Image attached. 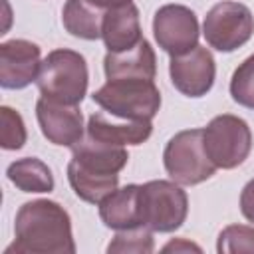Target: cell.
<instances>
[{
	"instance_id": "1",
	"label": "cell",
	"mask_w": 254,
	"mask_h": 254,
	"mask_svg": "<svg viewBox=\"0 0 254 254\" xmlns=\"http://www.w3.org/2000/svg\"><path fill=\"white\" fill-rule=\"evenodd\" d=\"M69 212L56 200L24 202L14 218V242L4 254H73Z\"/></svg>"
},
{
	"instance_id": "2",
	"label": "cell",
	"mask_w": 254,
	"mask_h": 254,
	"mask_svg": "<svg viewBox=\"0 0 254 254\" xmlns=\"http://www.w3.org/2000/svg\"><path fill=\"white\" fill-rule=\"evenodd\" d=\"M129 153L125 147L109 145L83 137L71 147L67 163V183L77 198L99 204L119 185V173L125 169Z\"/></svg>"
},
{
	"instance_id": "3",
	"label": "cell",
	"mask_w": 254,
	"mask_h": 254,
	"mask_svg": "<svg viewBox=\"0 0 254 254\" xmlns=\"http://www.w3.org/2000/svg\"><path fill=\"white\" fill-rule=\"evenodd\" d=\"M36 83L42 97L65 105H79L87 93V83H89L87 62L75 50H67V48L52 50L42 60V67Z\"/></svg>"
},
{
	"instance_id": "4",
	"label": "cell",
	"mask_w": 254,
	"mask_h": 254,
	"mask_svg": "<svg viewBox=\"0 0 254 254\" xmlns=\"http://www.w3.org/2000/svg\"><path fill=\"white\" fill-rule=\"evenodd\" d=\"M91 99L109 115L129 121H153L161 109V91L153 79H107Z\"/></svg>"
},
{
	"instance_id": "5",
	"label": "cell",
	"mask_w": 254,
	"mask_h": 254,
	"mask_svg": "<svg viewBox=\"0 0 254 254\" xmlns=\"http://www.w3.org/2000/svg\"><path fill=\"white\" fill-rule=\"evenodd\" d=\"M163 165L171 181L192 187L210 179L216 171L202 143V129H185L175 133L163 151Z\"/></svg>"
},
{
	"instance_id": "6",
	"label": "cell",
	"mask_w": 254,
	"mask_h": 254,
	"mask_svg": "<svg viewBox=\"0 0 254 254\" xmlns=\"http://www.w3.org/2000/svg\"><path fill=\"white\" fill-rule=\"evenodd\" d=\"M202 143L208 159L216 169L240 167L252 151L250 125L232 113L216 115L202 129Z\"/></svg>"
},
{
	"instance_id": "7",
	"label": "cell",
	"mask_w": 254,
	"mask_h": 254,
	"mask_svg": "<svg viewBox=\"0 0 254 254\" xmlns=\"http://www.w3.org/2000/svg\"><path fill=\"white\" fill-rule=\"evenodd\" d=\"M141 216L143 224L153 232H175L189 214V196L183 185L175 181L155 179L141 185Z\"/></svg>"
},
{
	"instance_id": "8",
	"label": "cell",
	"mask_w": 254,
	"mask_h": 254,
	"mask_svg": "<svg viewBox=\"0 0 254 254\" xmlns=\"http://www.w3.org/2000/svg\"><path fill=\"white\" fill-rule=\"evenodd\" d=\"M254 34V16L242 2L222 0L214 4L202 22V36L210 48L230 54L242 48Z\"/></svg>"
},
{
	"instance_id": "9",
	"label": "cell",
	"mask_w": 254,
	"mask_h": 254,
	"mask_svg": "<svg viewBox=\"0 0 254 254\" xmlns=\"http://www.w3.org/2000/svg\"><path fill=\"white\" fill-rule=\"evenodd\" d=\"M153 36L169 56L187 54L198 46V18L185 4H165L153 16Z\"/></svg>"
},
{
	"instance_id": "10",
	"label": "cell",
	"mask_w": 254,
	"mask_h": 254,
	"mask_svg": "<svg viewBox=\"0 0 254 254\" xmlns=\"http://www.w3.org/2000/svg\"><path fill=\"white\" fill-rule=\"evenodd\" d=\"M169 75L179 93L187 97H202L214 85L216 62L208 48L194 46L187 54L171 56Z\"/></svg>"
},
{
	"instance_id": "11",
	"label": "cell",
	"mask_w": 254,
	"mask_h": 254,
	"mask_svg": "<svg viewBox=\"0 0 254 254\" xmlns=\"http://www.w3.org/2000/svg\"><path fill=\"white\" fill-rule=\"evenodd\" d=\"M42 67V50L38 44L22 38L0 44V85L4 89H24L38 79Z\"/></svg>"
},
{
	"instance_id": "12",
	"label": "cell",
	"mask_w": 254,
	"mask_h": 254,
	"mask_svg": "<svg viewBox=\"0 0 254 254\" xmlns=\"http://www.w3.org/2000/svg\"><path fill=\"white\" fill-rule=\"evenodd\" d=\"M36 119L42 135L58 147H73L83 139L85 125L77 105H65L48 97H40L36 103Z\"/></svg>"
},
{
	"instance_id": "13",
	"label": "cell",
	"mask_w": 254,
	"mask_h": 254,
	"mask_svg": "<svg viewBox=\"0 0 254 254\" xmlns=\"http://www.w3.org/2000/svg\"><path fill=\"white\" fill-rule=\"evenodd\" d=\"M153 133V121H129V119H119L113 117L105 111L91 113L85 125V135L109 143V145H119V147H129V145H141L145 143Z\"/></svg>"
},
{
	"instance_id": "14",
	"label": "cell",
	"mask_w": 254,
	"mask_h": 254,
	"mask_svg": "<svg viewBox=\"0 0 254 254\" xmlns=\"http://www.w3.org/2000/svg\"><path fill=\"white\" fill-rule=\"evenodd\" d=\"M101 40L107 52H125L135 48L143 40L139 8L129 2L107 10L101 24Z\"/></svg>"
},
{
	"instance_id": "15",
	"label": "cell",
	"mask_w": 254,
	"mask_h": 254,
	"mask_svg": "<svg viewBox=\"0 0 254 254\" xmlns=\"http://www.w3.org/2000/svg\"><path fill=\"white\" fill-rule=\"evenodd\" d=\"M141 185H125L107 194L99 206L101 222L111 230H125L135 226H145L141 216Z\"/></svg>"
},
{
	"instance_id": "16",
	"label": "cell",
	"mask_w": 254,
	"mask_h": 254,
	"mask_svg": "<svg viewBox=\"0 0 254 254\" xmlns=\"http://www.w3.org/2000/svg\"><path fill=\"white\" fill-rule=\"evenodd\" d=\"M103 71H105L107 79H119V77L155 79V73H157L155 50L143 38L131 50L107 52L103 58Z\"/></svg>"
},
{
	"instance_id": "17",
	"label": "cell",
	"mask_w": 254,
	"mask_h": 254,
	"mask_svg": "<svg viewBox=\"0 0 254 254\" xmlns=\"http://www.w3.org/2000/svg\"><path fill=\"white\" fill-rule=\"evenodd\" d=\"M8 181L20 189L22 192H52L56 183L52 169L38 157H22L8 165L6 169Z\"/></svg>"
},
{
	"instance_id": "18",
	"label": "cell",
	"mask_w": 254,
	"mask_h": 254,
	"mask_svg": "<svg viewBox=\"0 0 254 254\" xmlns=\"http://www.w3.org/2000/svg\"><path fill=\"white\" fill-rule=\"evenodd\" d=\"M101 12L93 10L83 0H65L62 8V24L67 34L79 40H97L101 38V24H103Z\"/></svg>"
},
{
	"instance_id": "19",
	"label": "cell",
	"mask_w": 254,
	"mask_h": 254,
	"mask_svg": "<svg viewBox=\"0 0 254 254\" xmlns=\"http://www.w3.org/2000/svg\"><path fill=\"white\" fill-rule=\"evenodd\" d=\"M153 250V230L147 226L117 230L113 240L107 244V254H151Z\"/></svg>"
},
{
	"instance_id": "20",
	"label": "cell",
	"mask_w": 254,
	"mask_h": 254,
	"mask_svg": "<svg viewBox=\"0 0 254 254\" xmlns=\"http://www.w3.org/2000/svg\"><path fill=\"white\" fill-rule=\"evenodd\" d=\"M28 139L26 133V123L22 119V115L10 107V105H2L0 107V145L4 151H18L24 147Z\"/></svg>"
},
{
	"instance_id": "21",
	"label": "cell",
	"mask_w": 254,
	"mask_h": 254,
	"mask_svg": "<svg viewBox=\"0 0 254 254\" xmlns=\"http://www.w3.org/2000/svg\"><path fill=\"white\" fill-rule=\"evenodd\" d=\"M218 254H240L254 252V226L248 224H228L220 230L216 240Z\"/></svg>"
},
{
	"instance_id": "22",
	"label": "cell",
	"mask_w": 254,
	"mask_h": 254,
	"mask_svg": "<svg viewBox=\"0 0 254 254\" xmlns=\"http://www.w3.org/2000/svg\"><path fill=\"white\" fill-rule=\"evenodd\" d=\"M230 95L238 105L254 109V54L234 69L230 77Z\"/></svg>"
},
{
	"instance_id": "23",
	"label": "cell",
	"mask_w": 254,
	"mask_h": 254,
	"mask_svg": "<svg viewBox=\"0 0 254 254\" xmlns=\"http://www.w3.org/2000/svg\"><path fill=\"white\" fill-rule=\"evenodd\" d=\"M240 212L248 222L254 224V179H250L240 192Z\"/></svg>"
},
{
	"instance_id": "24",
	"label": "cell",
	"mask_w": 254,
	"mask_h": 254,
	"mask_svg": "<svg viewBox=\"0 0 254 254\" xmlns=\"http://www.w3.org/2000/svg\"><path fill=\"white\" fill-rule=\"evenodd\" d=\"M163 252H202V248L187 238H175L171 242H167L163 248Z\"/></svg>"
},
{
	"instance_id": "25",
	"label": "cell",
	"mask_w": 254,
	"mask_h": 254,
	"mask_svg": "<svg viewBox=\"0 0 254 254\" xmlns=\"http://www.w3.org/2000/svg\"><path fill=\"white\" fill-rule=\"evenodd\" d=\"M83 2H85V4H89L93 10H97V12L105 14L107 10L117 8V6H121V4H129V2H133V0H83Z\"/></svg>"
}]
</instances>
